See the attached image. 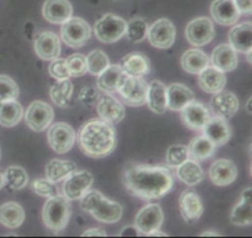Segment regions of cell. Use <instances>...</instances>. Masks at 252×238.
<instances>
[{
	"mask_svg": "<svg viewBox=\"0 0 252 238\" xmlns=\"http://www.w3.org/2000/svg\"><path fill=\"white\" fill-rule=\"evenodd\" d=\"M122 180L129 194L147 201L160 199L166 195L174 184L170 168L135 163L126 165Z\"/></svg>",
	"mask_w": 252,
	"mask_h": 238,
	"instance_id": "obj_1",
	"label": "cell"
},
{
	"mask_svg": "<svg viewBox=\"0 0 252 238\" xmlns=\"http://www.w3.org/2000/svg\"><path fill=\"white\" fill-rule=\"evenodd\" d=\"M81 152L90 158H103L111 155L117 145L116 130L113 125L102 119L88 121L78 136Z\"/></svg>",
	"mask_w": 252,
	"mask_h": 238,
	"instance_id": "obj_2",
	"label": "cell"
},
{
	"mask_svg": "<svg viewBox=\"0 0 252 238\" xmlns=\"http://www.w3.org/2000/svg\"><path fill=\"white\" fill-rule=\"evenodd\" d=\"M80 206L94 219L103 224L118 222L123 214L122 205L107 199L97 190H89L80 199Z\"/></svg>",
	"mask_w": 252,
	"mask_h": 238,
	"instance_id": "obj_3",
	"label": "cell"
},
{
	"mask_svg": "<svg viewBox=\"0 0 252 238\" xmlns=\"http://www.w3.org/2000/svg\"><path fill=\"white\" fill-rule=\"evenodd\" d=\"M71 215V206L64 195H54L48 198L43 206L42 217L43 224L54 234L62 232L69 224Z\"/></svg>",
	"mask_w": 252,
	"mask_h": 238,
	"instance_id": "obj_4",
	"label": "cell"
},
{
	"mask_svg": "<svg viewBox=\"0 0 252 238\" xmlns=\"http://www.w3.org/2000/svg\"><path fill=\"white\" fill-rule=\"evenodd\" d=\"M61 36L64 43L71 48L83 47L91 36V27L81 17H70L62 24Z\"/></svg>",
	"mask_w": 252,
	"mask_h": 238,
	"instance_id": "obj_5",
	"label": "cell"
},
{
	"mask_svg": "<svg viewBox=\"0 0 252 238\" xmlns=\"http://www.w3.org/2000/svg\"><path fill=\"white\" fill-rule=\"evenodd\" d=\"M126 25L127 22L122 17L106 14L95 24V36L103 43H113L125 36Z\"/></svg>",
	"mask_w": 252,
	"mask_h": 238,
	"instance_id": "obj_6",
	"label": "cell"
},
{
	"mask_svg": "<svg viewBox=\"0 0 252 238\" xmlns=\"http://www.w3.org/2000/svg\"><path fill=\"white\" fill-rule=\"evenodd\" d=\"M48 143L58 155H64L73 148L76 133L70 125L65 122H56L48 128Z\"/></svg>",
	"mask_w": 252,
	"mask_h": 238,
	"instance_id": "obj_7",
	"label": "cell"
},
{
	"mask_svg": "<svg viewBox=\"0 0 252 238\" xmlns=\"http://www.w3.org/2000/svg\"><path fill=\"white\" fill-rule=\"evenodd\" d=\"M54 118V111L49 104L36 100L27 108L25 114L26 125L36 132H42L51 126Z\"/></svg>",
	"mask_w": 252,
	"mask_h": 238,
	"instance_id": "obj_8",
	"label": "cell"
},
{
	"mask_svg": "<svg viewBox=\"0 0 252 238\" xmlns=\"http://www.w3.org/2000/svg\"><path fill=\"white\" fill-rule=\"evenodd\" d=\"M214 36V25L209 17H197L186 26L187 41L194 47L206 46L213 41Z\"/></svg>",
	"mask_w": 252,
	"mask_h": 238,
	"instance_id": "obj_9",
	"label": "cell"
},
{
	"mask_svg": "<svg viewBox=\"0 0 252 238\" xmlns=\"http://www.w3.org/2000/svg\"><path fill=\"white\" fill-rule=\"evenodd\" d=\"M148 40L150 44L160 49H167L174 44L176 30L169 19H159L148 27Z\"/></svg>",
	"mask_w": 252,
	"mask_h": 238,
	"instance_id": "obj_10",
	"label": "cell"
},
{
	"mask_svg": "<svg viewBox=\"0 0 252 238\" xmlns=\"http://www.w3.org/2000/svg\"><path fill=\"white\" fill-rule=\"evenodd\" d=\"M63 195L68 200H80L90 190L94 177L88 170H78L64 179Z\"/></svg>",
	"mask_w": 252,
	"mask_h": 238,
	"instance_id": "obj_11",
	"label": "cell"
},
{
	"mask_svg": "<svg viewBox=\"0 0 252 238\" xmlns=\"http://www.w3.org/2000/svg\"><path fill=\"white\" fill-rule=\"evenodd\" d=\"M162 222H164V212L160 205L149 204L138 212L134 226L139 234L150 236L153 232L161 227Z\"/></svg>",
	"mask_w": 252,
	"mask_h": 238,
	"instance_id": "obj_12",
	"label": "cell"
},
{
	"mask_svg": "<svg viewBox=\"0 0 252 238\" xmlns=\"http://www.w3.org/2000/svg\"><path fill=\"white\" fill-rule=\"evenodd\" d=\"M148 84L143 77L128 76L120 88V94L128 106H142L147 101Z\"/></svg>",
	"mask_w": 252,
	"mask_h": 238,
	"instance_id": "obj_13",
	"label": "cell"
},
{
	"mask_svg": "<svg viewBox=\"0 0 252 238\" xmlns=\"http://www.w3.org/2000/svg\"><path fill=\"white\" fill-rule=\"evenodd\" d=\"M211 118L212 115L208 108L204 104L198 103V101H191L181 110L182 122L189 130L202 131V128L206 126V123L208 122Z\"/></svg>",
	"mask_w": 252,
	"mask_h": 238,
	"instance_id": "obj_14",
	"label": "cell"
},
{
	"mask_svg": "<svg viewBox=\"0 0 252 238\" xmlns=\"http://www.w3.org/2000/svg\"><path fill=\"white\" fill-rule=\"evenodd\" d=\"M203 202L193 189H187L180 197V211L182 219L189 225H193L203 214Z\"/></svg>",
	"mask_w": 252,
	"mask_h": 238,
	"instance_id": "obj_15",
	"label": "cell"
},
{
	"mask_svg": "<svg viewBox=\"0 0 252 238\" xmlns=\"http://www.w3.org/2000/svg\"><path fill=\"white\" fill-rule=\"evenodd\" d=\"M211 109L214 115L223 119H231L239 110V99L234 93L220 90L213 94L211 100Z\"/></svg>",
	"mask_w": 252,
	"mask_h": 238,
	"instance_id": "obj_16",
	"label": "cell"
},
{
	"mask_svg": "<svg viewBox=\"0 0 252 238\" xmlns=\"http://www.w3.org/2000/svg\"><path fill=\"white\" fill-rule=\"evenodd\" d=\"M97 114L102 120L116 125L125 119L126 109L118 99L111 94H105L97 101Z\"/></svg>",
	"mask_w": 252,
	"mask_h": 238,
	"instance_id": "obj_17",
	"label": "cell"
},
{
	"mask_svg": "<svg viewBox=\"0 0 252 238\" xmlns=\"http://www.w3.org/2000/svg\"><path fill=\"white\" fill-rule=\"evenodd\" d=\"M34 52L43 61H53L61 54V40L54 32H41L34 40Z\"/></svg>",
	"mask_w": 252,
	"mask_h": 238,
	"instance_id": "obj_18",
	"label": "cell"
},
{
	"mask_svg": "<svg viewBox=\"0 0 252 238\" xmlns=\"http://www.w3.org/2000/svg\"><path fill=\"white\" fill-rule=\"evenodd\" d=\"M238 177V168L230 159H218L211 165L209 178L217 187L230 185Z\"/></svg>",
	"mask_w": 252,
	"mask_h": 238,
	"instance_id": "obj_19",
	"label": "cell"
},
{
	"mask_svg": "<svg viewBox=\"0 0 252 238\" xmlns=\"http://www.w3.org/2000/svg\"><path fill=\"white\" fill-rule=\"evenodd\" d=\"M127 77L120 64H110L102 73L98 74L97 88L106 94H113L120 90Z\"/></svg>",
	"mask_w": 252,
	"mask_h": 238,
	"instance_id": "obj_20",
	"label": "cell"
},
{
	"mask_svg": "<svg viewBox=\"0 0 252 238\" xmlns=\"http://www.w3.org/2000/svg\"><path fill=\"white\" fill-rule=\"evenodd\" d=\"M211 15L219 25L230 26L238 21L241 14L234 0H214L211 5Z\"/></svg>",
	"mask_w": 252,
	"mask_h": 238,
	"instance_id": "obj_21",
	"label": "cell"
},
{
	"mask_svg": "<svg viewBox=\"0 0 252 238\" xmlns=\"http://www.w3.org/2000/svg\"><path fill=\"white\" fill-rule=\"evenodd\" d=\"M43 17L51 24H63L73 14V6L69 0H46L42 9Z\"/></svg>",
	"mask_w": 252,
	"mask_h": 238,
	"instance_id": "obj_22",
	"label": "cell"
},
{
	"mask_svg": "<svg viewBox=\"0 0 252 238\" xmlns=\"http://www.w3.org/2000/svg\"><path fill=\"white\" fill-rule=\"evenodd\" d=\"M202 131H203V135L216 146L225 145L231 137V128L228 121L226 119L219 118V116H213L209 119Z\"/></svg>",
	"mask_w": 252,
	"mask_h": 238,
	"instance_id": "obj_23",
	"label": "cell"
},
{
	"mask_svg": "<svg viewBox=\"0 0 252 238\" xmlns=\"http://www.w3.org/2000/svg\"><path fill=\"white\" fill-rule=\"evenodd\" d=\"M198 84L206 93L216 94L223 90L226 84L225 72L216 68L214 66H207L198 73Z\"/></svg>",
	"mask_w": 252,
	"mask_h": 238,
	"instance_id": "obj_24",
	"label": "cell"
},
{
	"mask_svg": "<svg viewBox=\"0 0 252 238\" xmlns=\"http://www.w3.org/2000/svg\"><path fill=\"white\" fill-rule=\"evenodd\" d=\"M167 109L172 111H181L187 104L194 100V94L187 85L174 83L166 86Z\"/></svg>",
	"mask_w": 252,
	"mask_h": 238,
	"instance_id": "obj_25",
	"label": "cell"
},
{
	"mask_svg": "<svg viewBox=\"0 0 252 238\" xmlns=\"http://www.w3.org/2000/svg\"><path fill=\"white\" fill-rule=\"evenodd\" d=\"M121 68L127 76L144 77L150 73L152 64L148 57L140 52H133L123 57L121 62Z\"/></svg>",
	"mask_w": 252,
	"mask_h": 238,
	"instance_id": "obj_26",
	"label": "cell"
},
{
	"mask_svg": "<svg viewBox=\"0 0 252 238\" xmlns=\"http://www.w3.org/2000/svg\"><path fill=\"white\" fill-rule=\"evenodd\" d=\"M230 46L235 51L248 53L252 48V25L246 21L234 26L229 32Z\"/></svg>",
	"mask_w": 252,
	"mask_h": 238,
	"instance_id": "obj_27",
	"label": "cell"
},
{
	"mask_svg": "<svg viewBox=\"0 0 252 238\" xmlns=\"http://www.w3.org/2000/svg\"><path fill=\"white\" fill-rule=\"evenodd\" d=\"M150 110L158 115H162L167 110L166 85L159 80H153L148 85L147 101Z\"/></svg>",
	"mask_w": 252,
	"mask_h": 238,
	"instance_id": "obj_28",
	"label": "cell"
},
{
	"mask_svg": "<svg viewBox=\"0 0 252 238\" xmlns=\"http://www.w3.org/2000/svg\"><path fill=\"white\" fill-rule=\"evenodd\" d=\"M212 64L223 72H230L238 67V54L230 44H219L212 53Z\"/></svg>",
	"mask_w": 252,
	"mask_h": 238,
	"instance_id": "obj_29",
	"label": "cell"
},
{
	"mask_svg": "<svg viewBox=\"0 0 252 238\" xmlns=\"http://www.w3.org/2000/svg\"><path fill=\"white\" fill-rule=\"evenodd\" d=\"M252 189L248 188L241 194V200L239 204L234 206L230 214V222L235 226H250L252 224V210H251Z\"/></svg>",
	"mask_w": 252,
	"mask_h": 238,
	"instance_id": "obj_30",
	"label": "cell"
},
{
	"mask_svg": "<svg viewBox=\"0 0 252 238\" xmlns=\"http://www.w3.org/2000/svg\"><path fill=\"white\" fill-rule=\"evenodd\" d=\"M176 174L182 183L189 187H194L204 179V170L197 160L186 159L176 168Z\"/></svg>",
	"mask_w": 252,
	"mask_h": 238,
	"instance_id": "obj_31",
	"label": "cell"
},
{
	"mask_svg": "<svg viewBox=\"0 0 252 238\" xmlns=\"http://www.w3.org/2000/svg\"><path fill=\"white\" fill-rule=\"evenodd\" d=\"M25 221V211L17 202H5L0 206V224L7 229H17Z\"/></svg>",
	"mask_w": 252,
	"mask_h": 238,
	"instance_id": "obj_32",
	"label": "cell"
},
{
	"mask_svg": "<svg viewBox=\"0 0 252 238\" xmlns=\"http://www.w3.org/2000/svg\"><path fill=\"white\" fill-rule=\"evenodd\" d=\"M217 146L212 142L206 136H197L189 142L187 151H189V158L201 162L211 158L216 153Z\"/></svg>",
	"mask_w": 252,
	"mask_h": 238,
	"instance_id": "obj_33",
	"label": "cell"
},
{
	"mask_svg": "<svg viewBox=\"0 0 252 238\" xmlns=\"http://www.w3.org/2000/svg\"><path fill=\"white\" fill-rule=\"evenodd\" d=\"M181 66L187 73L198 74L209 66V58L201 49H187L181 57Z\"/></svg>",
	"mask_w": 252,
	"mask_h": 238,
	"instance_id": "obj_34",
	"label": "cell"
},
{
	"mask_svg": "<svg viewBox=\"0 0 252 238\" xmlns=\"http://www.w3.org/2000/svg\"><path fill=\"white\" fill-rule=\"evenodd\" d=\"M78 169L76 164L71 160L53 159L46 165V178L53 183H59L66 179L71 173Z\"/></svg>",
	"mask_w": 252,
	"mask_h": 238,
	"instance_id": "obj_35",
	"label": "cell"
},
{
	"mask_svg": "<svg viewBox=\"0 0 252 238\" xmlns=\"http://www.w3.org/2000/svg\"><path fill=\"white\" fill-rule=\"evenodd\" d=\"M24 109L16 100L2 101L0 106V125L4 127H12L21 121Z\"/></svg>",
	"mask_w": 252,
	"mask_h": 238,
	"instance_id": "obj_36",
	"label": "cell"
},
{
	"mask_svg": "<svg viewBox=\"0 0 252 238\" xmlns=\"http://www.w3.org/2000/svg\"><path fill=\"white\" fill-rule=\"evenodd\" d=\"M73 91V83L69 79H63V80H57V83L51 86L49 95L57 106L68 108L71 101Z\"/></svg>",
	"mask_w": 252,
	"mask_h": 238,
	"instance_id": "obj_37",
	"label": "cell"
},
{
	"mask_svg": "<svg viewBox=\"0 0 252 238\" xmlns=\"http://www.w3.org/2000/svg\"><path fill=\"white\" fill-rule=\"evenodd\" d=\"M2 175H4L5 184L11 190L24 189L29 183V175H27L26 170L19 165H11V167L6 168Z\"/></svg>",
	"mask_w": 252,
	"mask_h": 238,
	"instance_id": "obj_38",
	"label": "cell"
},
{
	"mask_svg": "<svg viewBox=\"0 0 252 238\" xmlns=\"http://www.w3.org/2000/svg\"><path fill=\"white\" fill-rule=\"evenodd\" d=\"M148 24L143 19H132L126 25V37L130 42L139 43L147 37L148 35Z\"/></svg>",
	"mask_w": 252,
	"mask_h": 238,
	"instance_id": "obj_39",
	"label": "cell"
},
{
	"mask_svg": "<svg viewBox=\"0 0 252 238\" xmlns=\"http://www.w3.org/2000/svg\"><path fill=\"white\" fill-rule=\"evenodd\" d=\"M86 63H88V72L94 76H98L110 66V59L105 52L101 49H95L86 57Z\"/></svg>",
	"mask_w": 252,
	"mask_h": 238,
	"instance_id": "obj_40",
	"label": "cell"
},
{
	"mask_svg": "<svg viewBox=\"0 0 252 238\" xmlns=\"http://www.w3.org/2000/svg\"><path fill=\"white\" fill-rule=\"evenodd\" d=\"M66 61V67L70 77L74 78H79L83 77L84 74L88 72V63H86V57L81 53H74L70 54Z\"/></svg>",
	"mask_w": 252,
	"mask_h": 238,
	"instance_id": "obj_41",
	"label": "cell"
},
{
	"mask_svg": "<svg viewBox=\"0 0 252 238\" xmlns=\"http://www.w3.org/2000/svg\"><path fill=\"white\" fill-rule=\"evenodd\" d=\"M186 159H189V151L186 146L172 145L167 148L166 163L170 168H177Z\"/></svg>",
	"mask_w": 252,
	"mask_h": 238,
	"instance_id": "obj_42",
	"label": "cell"
},
{
	"mask_svg": "<svg viewBox=\"0 0 252 238\" xmlns=\"http://www.w3.org/2000/svg\"><path fill=\"white\" fill-rule=\"evenodd\" d=\"M19 94V86L14 79L7 76H0V99L2 101L16 100Z\"/></svg>",
	"mask_w": 252,
	"mask_h": 238,
	"instance_id": "obj_43",
	"label": "cell"
},
{
	"mask_svg": "<svg viewBox=\"0 0 252 238\" xmlns=\"http://www.w3.org/2000/svg\"><path fill=\"white\" fill-rule=\"evenodd\" d=\"M32 190L36 193L37 195L39 197H43V198H52L54 195L58 194V189L56 187V183L51 182L46 178H39V179L33 180L31 185Z\"/></svg>",
	"mask_w": 252,
	"mask_h": 238,
	"instance_id": "obj_44",
	"label": "cell"
},
{
	"mask_svg": "<svg viewBox=\"0 0 252 238\" xmlns=\"http://www.w3.org/2000/svg\"><path fill=\"white\" fill-rule=\"evenodd\" d=\"M49 74H51L52 78L57 79V80H63V79L70 78L65 58L53 59L51 66H49Z\"/></svg>",
	"mask_w": 252,
	"mask_h": 238,
	"instance_id": "obj_45",
	"label": "cell"
},
{
	"mask_svg": "<svg viewBox=\"0 0 252 238\" xmlns=\"http://www.w3.org/2000/svg\"><path fill=\"white\" fill-rule=\"evenodd\" d=\"M79 99L84 105L93 106L97 103L100 95H98L97 90H95L94 88H84L79 94Z\"/></svg>",
	"mask_w": 252,
	"mask_h": 238,
	"instance_id": "obj_46",
	"label": "cell"
},
{
	"mask_svg": "<svg viewBox=\"0 0 252 238\" xmlns=\"http://www.w3.org/2000/svg\"><path fill=\"white\" fill-rule=\"evenodd\" d=\"M239 12L243 15H251L252 12V0H234Z\"/></svg>",
	"mask_w": 252,
	"mask_h": 238,
	"instance_id": "obj_47",
	"label": "cell"
},
{
	"mask_svg": "<svg viewBox=\"0 0 252 238\" xmlns=\"http://www.w3.org/2000/svg\"><path fill=\"white\" fill-rule=\"evenodd\" d=\"M89 236H98V237H106L107 236V234H106L103 230H100V229H91V230H88V231H85L83 234V237H89Z\"/></svg>",
	"mask_w": 252,
	"mask_h": 238,
	"instance_id": "obj_48",
	"label": "cell"
},
{
	"mask_svg": "<svg viewBox=\"0 0 252 238\" xmlns=\"http://www.w3.org/2000/svg\"><path fill=\"white\" fill-rule=\"evenodd\" d=\"M139 232H138L137 229H132V227H127L126 230H123L120 234V236H138Z\"/></svg>",
	"mask_w": 252,
	"mask_h": 238,
	"instance_id": "obj_49",
	"label": "cell"
},
{
	"mask_svg": "<svg viewBox=\"0 0 252 238\" xmlns=\"http://www.w3.org/2000/svg\"><path fill=\"white\" fill-rule=\"evenodd\" d=\"M202 237H208V236H214V237H220V235L217 234V232L213 231H209V232H204V234L201 235Z\"/></svg>",
	"mask_w": 252,
	"mask_h": 238,
	"instance_id": "obj_50",
	"label": "cell"
},
{
	"mask_svg": "<svg viewBox=\"0 0 252 238\" xmlns=\"http://www.w3.org/2000/svg\"><path fill=\"white\" fill-rule=\"evenodd\" d=\"M4 185H5L4 175H2L1 173H0V189H2V188H4Z\"/></svg>",
	"mask_w": 252,
	"mask_h": 238,
	"instance_id": "obj_51",
	"label": "cell"
},
{
	"mask_svg": "<svg viewBox=\"0 0 252 238\" xmlns=\"http://www.w3.org/2000/svg\"><path fill=\"white\" fill-rule=\"evenodd\" d=\"M251 100H252L251 98L249 99V100H248V105H246V108H248V113H249V114L252 113V110H251Z\"/></svg>",
	"mask_w": 252,
	"mask_h": 238,
	"instance_id": "obj_52",
	"label": "cell"
},
{
	"mask_svg": "<svg viewBox=\"0 0 252 238\" xmlns=\"http://www.w3.org/2000/svg\"><path fill=\"white\" fill-rule=\"evenodd\" d=\"M1 104H2V100H1V99H0V106H1Z\"/></svg>",
	"mask_w": 252,
	"mask_h": 238,
	"instance_id": "obj_53",
	"label": "cell"
},
{
	"mask_svg": "<svg viewBox=\"0 0 252 238\" xmlns=\"http://www.w3.org/2000/svg\"><path fill=\"white\" fill-rule=\"evenodd\" d=\"M0 156H1V152H0Z\"/></svg>",
	"mask_w": 252,
	"mask_h": 238,
	"instance_id": "obj_54",
	"label": "cell"
}]
</instances>
